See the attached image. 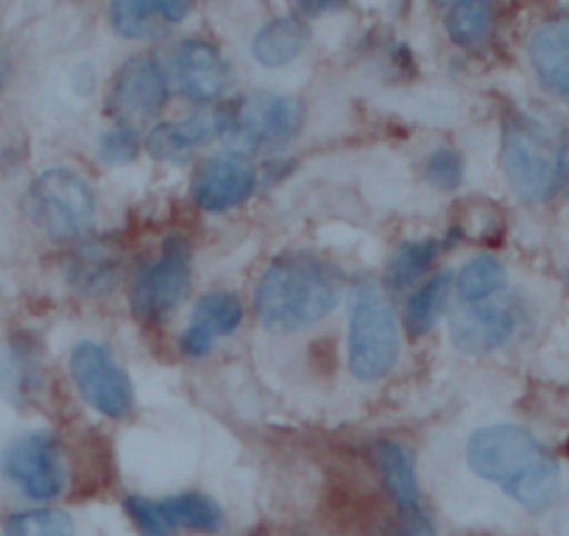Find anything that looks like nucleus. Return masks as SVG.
Listing matches in <instances>:
<instances>
[{
    "label": "nucleus",
    "instance_id": "1",
    "mask_svg": "<svg viewBox=\"0 0 569 536\" xmlns=\"http://www.w3.org/2000/svg\"><path fill=\"white\" fill-rule=\"evenodd\" d=\"M467 461L478 478L497 484L528 512H545L561 492L558 461L517 425L478 430L467 445Z\"/></svg>",
    "mask_w": 569,
    "mask_h": 536
},
{
    "label": "nucleus",
    "instance_id": "2",
    "mask_svg": "<svg viewBox=\"0 0 569 536\" xmlns=\"http://www.w3.org/2000/svg\"><path fill=\"white\" fill-rule=\"evenodd\" d=\"M341 297V275L321 257L291 251L268 266L254 291V310L271 332H297L325 319Z\"/></svg>",
    "mask_w": 569,
    "mask_h": 536
},
{
    "label": "nucleus",
    "instance_id": "3",
    "mask_svg": "<svg viewBox=\"0 0 569 536\" xmlns=\"http://www.w3.org/2000/svg\"><path fill=\"white\" fill-rule=\"evenodd\" d=\"M563 149L550 126L541 120L517 115L506 123L502 138V168L522 199L547 201L563 182L561 173Z\"/></svg>",
    "mask_w": 569,
    "mask_h": 536
},
{
    "label": "nucleus",
    "instance_id": "4",
    "mask_svg": "<svg viewBox=\"0 0 569 536\" xmlns=\"http://www.w3.org/2000/svg\"><path fill=\"white\" fill-rule=\"evenodd\" d=\"M399 355L397 316L386 291L363 280L355 288L349 310V371L358 380H380L391 371Z\"/></svg>",
    "mask_w": 569,
    "mask_h": 536
},
{
    "label": "nucleus",
    "instance_id": "5",
    "mask_svg": "<svg viewBox=\"0 0 569 536\" xmlns=\"http://www.w3.org/2000/svg\"><path fill=\"white\" fill-rule=\"evenodd\" d=\"M26 212L51 240H76L96 221V196L79 173L51 168L31 182Z\"/></svg>",
    "mask_w": 569,
    "mask_h": 536
},
{
    "label": "nucleus",
    "instance_id": "6",
    "mask_svg": "<svg viewBox=\"0 0 569 536\" xmlns=\"http://www.w3.org/2000/svg\"><path fill=\"white\" fill-rule=\"evenodd\" d=\"M305 123V103L293 96L251 92L229 107V123L223 140L232 151L257 155L291 143Z\"/></svg>",
    "mask_w": 569,
    "mask_h": 536
},
{
    "label": "nucleus",
    "instance_id": "7",
    "mask_svg": "<svg viewBox=\"0 0 569 536\" xmlns=\"http://www.w3.org/2000/svg\"><path fill=\"white\" fill-rule=\"evenodd\" d=\"M193 251L182 235H171L154 260L140 262L131 280V310L140 321H162L182 305L190 288Z\"/></svg>",
    "mask_w": 569,
    "mask_h": 536
},
{
    "label": "nucleus",
    "instance_id": "8",
    "mask_svg": "<svg viewBox=\"0 0 569 536\" xmlns=\"http://www.w3.org/2000/svg\"><path fill=\"white\" fill-rule=\"evenodd\" d=\"M70 375L87 406L103 417L120 419L134 406L131 380L103 344L81 341L70 353Z\"/></svg>",
    "mask_w": 569,
    "mask_h": 536
},
{
    "label": "nucleus",
    "instance_id": "9",
    "mask_svg": "<svg viewBox=\"0 0 569 536\" xmlns=\"http://www.w3.org/2000/svg\"><path fill=\"white\" fill-rule=\"evenodd\" d=\"M123 508L140 536H173L179 530L212 534L223 523L218 503L201 492H182V495L166 497V500L131 495L126 497Z\"/></svg>",
    "mask_w": 569,
    "mask_h": 536
},
{
    "label": "nucleus",
    "instance_id": "10",
    "mask_svg": "<svg viewBox=\"0 0 569 536\" xmlns=\"http://www.w3.org/2000/svg\"><path fill=\"white\" fill-rule=\"evenodd\" d=\"M0 469L34 500H53L64 489L62 450L57 436L46 430L12 439L0 456Z\"/></svg>",
    "mask_w": 569,
    "mask_h": 536
},
{
    "label": "nucleus",
    "instance_id": "11",
    "mask_svg": "<svg viewBox=\"0 0 569 536\" xmlns=\"http://www.w3.org/2000/svg\"><path fill=\"white\" fill-rule=\"evenodd\" d=\"M166 101L168 76L160 59L151 57V53H140V57H131L114 76L107 98V115L118 120L120 126H129V120L160 112Z\"/></svg>",
    "mask_w": 569,
    "mask_h": 536
},
{
    "label": "nucleus",
    "instance_id": "12",
    "mask_svg": "<svg viewBox=\"0 0 569 536\" xmlns=\"http://www.w3.org/2000/svg\"><path fill=\"white\" fill-rule=\"evenodd\" d=\"M519 310L511 299L491 297L483 302L463 305L450 319V336L461 353L486 355L508 344L517 332Z\"/></svg>",
    "mask_w": 569,
    "mask_h": 536
},
{
    "label": "nucleus",
    "instance_id": "13",
    "mask_svg": "<svg viewBox=\"0 0 569 536\" xmlns=\"http://www.w3.org/2000/svg\"><path fill=\"white\" fill-rule=\"evenodd\" d=\"M254 168L238 155L210 157L199 166L193 177V196L196 205L207 212H227L232 207L243 205L254 190Z\"/></svg>",
    "mask_w": 569,
    "mask_h": 536
},
{
    "label": "nucleus",
    "instance_id": "14",
    "mask_svg": "<svg viewBox=\"0 0 569 536\" xmlns=\"http://www.w3.org/2000/svg\"><path fill=\"white\" fill-rule=\"evenodd\" d=\"M229 123V109H201L193 112L190 118L177 120V123H157L146 138V149L154 160L173 162L184 160L190 151L199 146L210 143V140L223 138Z\"/></svg>",
    "mask_w": 569,
    "mask_h": 536
},
{
    "label": "nucleus",
    "instance_id": "15",
    "mask_svg": "<svg viewBox=\"0 0 569 536\" xmlns=\"http://www.w3.org/2000/svg\"><path fill=\"white\" fill-rule=\"evenodd\" d=\"M173 73H177V81L184 96L199 103H210L221 98L229 81H232L229 64L223 62L218 48L204 40L182 42L177 59H173Z\"/></svg>",
    "mask_w": 569,
    "mask_h": 536
},
{
    "label": "nucleus",
    "instance_id": "16",
    "mask_svg": "<svg viewBox=\"0 0 569 536\" xmlns=\"http://www.w3.org/2000/svg\"><path fill=\"white\" fill-rule=\"evenodd\" d=\"M243 319V305L229 291H210L196 302L193 319L188 330L182 332V353L188 358H201L212 349V344L221 336H229L240 327Z\"/></svg>",
    "mask_w": 569,
    "mask_h": 536
},
{
    "label": "nucleus",
    "instance_id": "17",
    "mask_svg": "<svg viewBox=\"0 0 569 536\" xmlns=\"http://www.w3.org/2000/svg\"><path fill=\"white\" fill-rule=\"evenodd\" d=\"M528 53L541 85L569 103V18L539 26L530 37Z\"/></svg>",
    "mask_w": 569,
    "mask_h": 536
},
{
    "label": "nucleus",
    "instance_id": "18",
    "mask_svg": "<svg viewBox=\"0 0 569 536\" xmlns=\"http://www.w3.org/2000/svg\"><path fill=\"white\" fill-rule=\"evenodd\" d=\"M190 14V3L182 0H118L109 7V20L114 31L129 40L160 37L168 26L179 23Z\"/></svg>",
    "mask_w": 569,
    "mask_h": 536
},
{
    "label": "nucleus",
    "instance_id": "19",
    "mask_svg": "<svg viewBox=\"0 0 569 536\" xmlns=\"http://www.w3.org/2000/svg\"><path fill=\"white\" fill-rule=\"evenodd\" d=\"M308 37V26L297 14H282V18H273L271 23L257 31L251 53L266 68H282L305 51Z\"/></svg>",
    "mask_w": 569,
    "mask_h": 536
},
{
    "label": "nucleus",
    "instance_id": "20",
    "mask_svg": "<svg viewBox=\"0 0 569 536\" xmlns=\"http://www.w3.org/2000/svg\"><path fill=\"white\" fill-rule=\"evenodd\" d=\"M371 450H375V464L377 469H380L382 484H386L393 503H397L405 514L416 512V508H419V484H416V473L408 453H405L397 441H377Z\"/></svg>",
    "mask_w": 569,
    "mask_h": 536
},
{
    "label": "nucleus",
    "instance_id": "21",
    "mask_svg": "<svg viewBox=\"0 0 569 536\" xmlns=\"http://www.w3.org/2000/svg\"><path fill=\"white\" fill-rule=\"evenodd\" d=\"M120 268V251L112 249L103 240L87 244L76 251L73 262H70V280L79 291L98 294L103 288H112L118 280Z\"/></svg>",
    "mask_w": 569,
    "mask_h": 536
},
{
    "label": "nucleus",
    "instance_id": "22",
    "mask_svg": "<svg viewBox=\"0 0 569 536\" xmlns=\"http://www.w3.org/2000/svg\"><path fill=\"white\" fill-rule=\"evenodd\" d=\"M452 275L450 271H439L436 277L425 282L413 297L408 299V308H405V327L413 338L425 336V332L433 330L436 319H439L441 308H445L447 291H450Z\"/></svg>",
    "mask_w": 569,
    "mask_h": 536
},
{
    "label": "nucleus",
    "instance_id": "23",
    "mask_svg": "<svg viewBox=\"0 0 569 536\" xmlns=\"http://www.w3.org/2000/svg\"><path fill=\"white\" fill-rule=\"evenodd\" d=\"M502 288H506V268L495 255L472 257L458 275V294L467 305L497 297Z\"/></svg>",
    "mask_w": 569,
    "mask_h": 536
},
{
    "label": "nucleus",
    "instance_id": "24",
    "mask_svg": "<svg viewBox=\"0 0 569 536\" xmlns=\"http://www.w3.org/2000/svg\"><path fill=\"white\" fill-rule=\"evenodd\" d=\"M491 20H495V9L489 3H480V0L452 3V9L447 12V31L458 46L475 48L491 34Z\"/></svg>",
    "mask_w": 569,
    "mask_h": 536
},
{
    "label": "nucleus",
    "instance_id": "25",
    "mask_svg": "<svg viewBox=\"0 0 569 536\" xmlns=\"http://www.w3.org/2000/svg\"><path fill=\"white\" fill-rule=\"evenodd\" d=\"M436 257V244L433 240H413V244H405L393 251V257L388 260L386 268V282L391 291H402L410 288L421 275H425L430 262Z\"/></svg>",
    "mask_w": 569,
    "mask_h": 536
},
{
    "label": "nucleus",
    "instance_id": "26",
    "mask_svg": "<svg viewBox=\"0 0 569 536\" xmlns=\"http://www.w3.org/2000/svg\"><path fill=\"white\" fill-rule=\"evenodd\" d=\"M76 525L62 508H34L7 519L3 536H73Z\"/></svg>",
    "mask_w": 569,
    "mask_h": 536
},
{
    "label": "nucleus",
    "instance_id": "27",
    "mask_svg": "<svg viewBox=\"0 0 569 536\" xmlns=\"http://www.w3.org/2000/svg\"><path fill=\"white\" fill-rule=\"evenodd\" d=\"M425 179L439 190H456L463 182V157L452 149H439L427 157Z\"/></svg>",
    "mask_w": 569,
    "mask_h": 536
},
{
    "label": "nucleus",
    "instance_id": "28",
    "mask_svg": "<svg viewBox=\"0 0 569 536\" xmlns=\"http://www.w3.org/2000/svg\"><path fill=\"white\" fill-rule=\"evenodd\" d=\"M98 151H101V160L109 162V166H126V162L140 155V138H137V131L131 126H118V129L103 135Z\"/></svg>",
    "mask_w": 569,
    "mask_h": 536
},
{
    "label": "nucleus",
    "instance_id": "29",
    "mask_svg": "<svg viewBox=\"0 0 569 536\" xmlns=\"http://www.w3.org/2000/svg\"><path fill=\"white\" fill-rule=\"evenodd\" d=\"M397 536H436V530L419 512H408L405 514V523L399 525Z\"/></svg>",
    "mask_w": 569,
    "mask_h": 536
},
{
    "label": "nucleus",
    "instance_id": "30",
    "mask_svg": "<svg viewBox=\"0 0 569 536\" xmlns=\"http://www.w3.org/2000/svg\"><path fill=\"white\" fill-rule=\"evenodd\" d=\"M7 73H9V62L7 57L0 53V87H3V81H7Z\"/></svg>",
    "mask_w": 569,
    "mask_h": 536
},
{
    "label": "nucleus",
    "instance_id": "31",
    "mask_svg": "<svg viewBox=\"0 0 569 536\" xmlns=\"http://www.w3.org/2000/svg\"><path fill=\"white\" fill-rule=\"evenodd\" d=\"M561 173H563V179H569V149H563V157H561Z\"/></svg>",
    "mask_w": 569,
    "mask_h": 536
}]
</instances>
